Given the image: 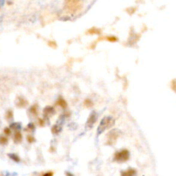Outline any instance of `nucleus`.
Masks as SVG:
<instances>
[{"instance_id": "nucleus-20", "label": "nucleus", "mask_w": 176, "mask_h": 176, "mask_svg": "<svg viewBox=\"0 0 176 176\" xmlns=\"http://www.w3.org/2000/svg\"><path fill=\"white\" fill-rule=\"evenodd\" d=\"M12 115H13V113H12V111H11V110H9V111L7 112L6 118L8 119H11V118L13 117Z\"/></svg>"}, {"instance_id": "nucleus-18", "label": "nucleus", "mask_w": 176, "mask_h": 176, "mask_svg": "<svg viewBox=\"0 0 176 176\" xmlns=\"http://www.w3.org/2000/svg\"><path fill=\"white\" fill-rule=\"evenodd\" d=\"M37 106H33L32 107H31V109H30V112L32 113L33 114H36L37 113Z\"/></svg>"}, {"instance_id": "nucleus-22", "label": "nucleus", "mask_w": 176, "mask_h": 176, "mask_svg": "<svg viewBox=\"0 0 176 176\" xmlns=\"http://www.w3.org/2000/svg\"><path fill=\"white\" fill-rule=\"evenodd\" d=\"M172 89H173V90L176 93V80H174V81L172 82Z\"/></svg>"}, {"instance_id": "nucleus-16", "label": "nucleus", "mask_w": 176, "mask_h": 176, "mask_svg": "<svg viewBox=\"0 0 176 176\" xmlns=\"http://www.w3.org/2000/svg\"><path fill=\"white\" fill-rule=\"evenodd\" d=\"M93 102H92L91 100H86L84 101V106L86 107H93Z\"/></svg>"}, {"instance_id": "nucleus-8", "label": "nucleus", "mask_w": 176, "mask_h": 176, "mask_svg": "<svg viewBox=\"0 0 176 176\" xmlns=\"http://www.w3.org/2000/svg\"><path fill=\"white\" fill-rule=\"evenodd\" d=\"M18 100H19V101H16V105H17V107H25V106L28 105V101H27L24 98L19 97L18 98Z\"/></svg>"}, {"instance_id": "nucleus-11", "label": "nucleus", "mask_w": 176, "mask_h": 176, "mask_svg": "<svg viewBox=\"0 0 176 176\" xmlns=\"http://www.w3.org/2000/svg\"><path fill=\"white\" fill-rule=\"evenodd\" d=\"M8 143V137L5 135H1L0 136V144L1 145H5Z\"/></svg>"}, {"instance_id": "nucleus-23", "label": "nucleus", "mask_w": 176, "mask_h": 176, "mask_svg": "<svg viewBox=\"0 0 176 176\" xmlns=\"http://www.w3.org/2000/svg\"><path fill=\"white\" fill-rule=\"evenodd\" d=\"M53 175H54V173L52 172V171H49V172H46V173H45V174H44L42 176H53Z\"/></svg>"}, {"instance_id": "nucleus-17", "label": "nucleus", "mask_w": 176, "mask_h": 176, "mask_svg": "<svg viewBox=\"0 0 176 176\" xmlns=\"http://www.w3.org/2000/svg\"><path fill=\"white\" fill-rule=\"evenodd\" d=\"M4 135L5 136H10V134H11V130H10V127H7L5 128L4 130Z\"/></svg>"}, {"instance_id": "nucleus-3", "label": "nucleus", "mask_w": 176, "mask_h": 176, "mask_svg": "<svg viewBox=\"0 0 176 176\" xmlns=\"http://www.w3.org/2000/svg\"><path fill=\"white\" fill-rule=\"evenodd\" d=\"M113 124H114V119L113 118L105 117L101 120V124H100L99 127H98V133L100 134V133L103 132L104 131L109 129L110 127H112L113 125Z\"/></svg>"}, {"instance_id": "nucleus-4", "label": "nucleus", "mask_w": 176, "mask_h": 176, "mask_svg": "<svg viewBox=\"0 0 176 176\" xmlns=\"http://www.w3.org/2000/svg\"><path fill=\"white\" fill-rule=\"evenodd\" d=\"M118 132L119 131L117 130H113L111 131L108 135H107V144H110V145H113V144H115V142L117 141L118 138Z\"/></svg>"}, {"instance_id": "nucleus-13", "label": "nucleus", "mask_w": 176, "mask_h": 176, "mask_svg": "<svg viewBox=\"0 0 176 176\" xmlns=\"http://www.w3.org/2000/svg\"><path fill=\"white\" fill-rule=\"evenodd\" d=\"M58 104H59L61 107H63V108H65L66 106H67L66 101H65V100H63V99H59V101H58Z\"/></svg>"}, {"instance_id": "nucleus-12", "label": "nucleus", "mask_w": 176, "mask_h": 176, "mask_svg": "<svg viewBox=\"0 0 176 176\" xmlns=\"http://www.w3.org/2000/svg\"><path fill=\"white\" fill-rule=\"evenodd\" d=\"M9 157L10 159H12L14 162H16V163H19L20 162V157L16 155V154H9Z\"/></svg>"}, {"instance_id": "nucleus-2", "label": "nucleus", "mask_w": 176, "mask_h": 176, "mask_svg": "<svg viewBox=\"0 0 176 176\" xmlns=\"http://www.w3.org/2000/svg\"><path fill=\"white\" fill-rule=\"evenodd\" d=\"M129 159H130V152L126 149L119 150L113 156V161L119 163H125Z\"/></svg>"}, {"instance_id": "nucleus-24", "label": "nucleus", "mask_w": 176, "mask_h": 176, "mask_svg": "<svg viewBox=\"0 0 176 176\" xmlns=\"http://www.w3.org/2000/svg\"><path fill=\"white\" fill-rule=\"evenodd\" d=\"M28 128H29V130L33 131L34 129V124H29L28 126Z\"/></svg>"}, {"instance_id": "nucleus-6", "label": "nucleus", "mask_w": 176, "mask_h": 176, "mask_svg": "<svg viewBox=\"0 0 176 176\" xmlns=\"http://www.w3.org/2000/svg\"><path fill=\"white\" fill-rule=\"evenodd\" d=\"M137 175V170L135 169H128L122 171L120 176H136Z\"/></svg>"}, {"instance_id": "nucleus-21", "label": "nucleus", "mask_w": 176, "mask_h": 176, "mask_svg": "<svg viewBox=\"0 0 176 176\" xmlns=\"http://www.w3.org/2000/svg\"><path fill=\"white\" fill-rule=\"evenodd\" d=\"M27 140L28 141V143H34V138L33 136L31 135H28V137H27Z\"/></svg>"}, {"instance_id": "nucleus-7", "label": "nucleus", "mask_w": 176, "mask_h": 176, "mask_svg": "<svg viewBox=\"0 0 176 176\" xmlns=\"http://www.w3.org/2000/svg\"><path fill=\"white\" fill-rule=\"evenodd\" d=\"M13 140L16 144H19V143L22 142V133L20 132L19 131H16L15 132V134H14L13 136Z\"/></svg>"}, {"instance_id": "nucleus-15", "label": "nucleus", "mask_w": 176, "mask_h": 176, "mask_svg": "<svg viewBox=\"0 0 176 176\" xmlns=\"http://www.w3.org/2000/svg\"><path fill=\"white\" fill-rule=\"evenodd\" d=\"M21 128V125L18 123H13V124L10 125V129H13V130H19Z\"/></svg>"}, {"instance_id": "nucleus-5", "label": "nucleus", "mask_w": 176, "mask_h": 176, "mask_svg": "<svg viewBox=\"0 0 176 176\" xmlns=\"http://www.w3.org/2000/svg\"><path fill=\"white\" fill-rule=\"evenodd\" d=\"M95 121H96V113H92L91 114H90V116L88 119V121H87V127H89V128L93 127V125H94Z\"/></svg>"}, {"instance_id": "nucleus-14", "label": "nucleus", "mask_w": 176, "mask_h": 176, "mask_svg": "<svg viewBox=\"0 0 176 176\" xmlns=\"http://www.w3.org/2000/svg\"><path fill=\"white\" fill-rule=\"evenodd\" d=\"M60 129H61V128L59 127L58 125H54V126L52 127V133H54V134H59V131H61Z\"/></svg>"}, {"instance_id": "nucleus-9", "label": "nucleus", "mask_w": 176, "mask_h": 176, "mask_svg": "<svg viewBox=\"0 0 176 176\" xmlns=\"http://www.w3.org/2000/svg\"><path fill=\"white\" fill-rule=\"evenodd\" d=\"M88 33L89 34H100L101 33V29H99V28H90L89 31H88Z\"/></svg>"}, {"instance_id": "nucleus-1", "label": "nucleus", "mask_w": 176, "mask_h": 176, "mask_svg": "<svg viewBox=\"0 0 176 176\" xmlns=\"http://www.w3.org/2000/svg\"><path fill=\"white\" fill-rule=\"evenodd\" d=\"M65 9L70 13H78L82 9V3L80 0H65Z\"/></svg>"}, {"instance_id": "nucleus-19", "label": "nucleus", "mask_w": 176, "mask_h": 176, "mask_svg": "<svg viewBox=\"0 0 176 176\" xmlns=\"http://www.w3.org/2000/svg\"><path fill=\"white\" fill-rule=\"evenodd\" d=\"M108 41H111V42H115V41H117L118 38L117 37H115V36H111V37H107V38Z\"/></svg>"}, {"instance_id": "nucleus-25", "label": "nucleus", "mask_w": 176, "mask_h": 176, "mask_svg": "<svg viewBox=\"0 0 176 176\" xmlns=\"http://www.w3.org/2000/svg\"><path fill=\"white\" fill-rule=\"evenodd\" d=\"M65 175L66 176H74V175H73V174H72V173H70V172H65Z\"/></svg>"}, {"instance_id": "nucleus-10", "label": "nucleus", "mask_w": 176, "mask_h": 176, "mask_svg": "<svg viewBox=\"0 0 176 176\" xmlns=\"http://www.w3.org/2000/svg\"><path fill=\"white\" fill-rule=\"evenodd\" d=\"M52 113H53V109H52V107H46V108L44 109V115H45V116H47V114H48L49 116H51Z\"/></svg>"}]
</instances>
